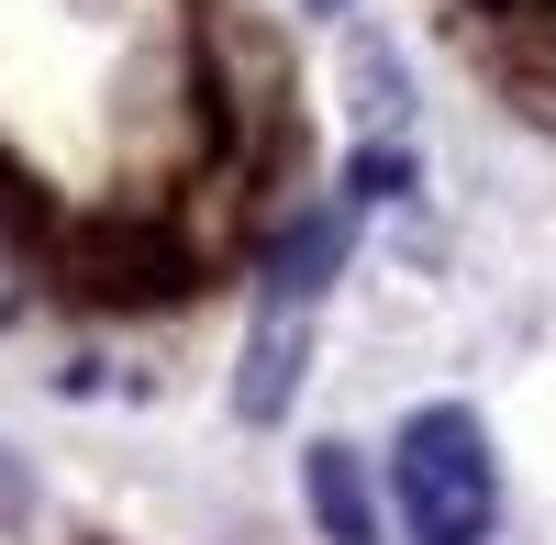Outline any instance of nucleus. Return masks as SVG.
<instances>
[{"label":"nucleus","instance_id":"3","mask_svg":"<svg viewBox=\"0 0 556 545\" xmlns=\"http://www.w3.org/2000/svg\"><path fill=\"white\" fill-rule=\"evenodd\" d=\"M312 12H345V0H312Z\"/></svg>","mask_w":556,"mask_h":545},{"label":"nucleus","instance_id":"2","mask_svg":"<svg viewBox=\"0 0 556 545\" xmlns=\"http://www.w3.org/2000/svg\"><path fill=\"white\" fill-rule=\"evenodd\" d=\"M312 502H323V523H334L345 545H367V502H356V468H345V445H323V457H312Z\"/></svg>","mask_w":556,"mask_h":545},{"label":"nucleus","instance_id":"1","mask_svg":"<svg viewBox=\"0 0 556 545\" xmlns=\"http://www.w3.org/2000/svg\"><path fill=\"white\" fill-rule=\"evenodd\" d=\"M401 512L424 545H479L490 534V445L456 401L412 413V434H401Z\"/></svg>","mask_w":556,"mask_h":545}]
</instances>
